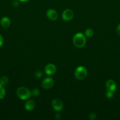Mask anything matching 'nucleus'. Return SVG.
I'll list each match as a JSON object with an SVG mask.
<instances>
[{"label": "nucleus", "mask_w": 120, "mask_h": 120, "mask_svg": "<svg viewBox=\"0 0 120 120\" xmlns=\"http://www.w3.org/2000/svg\"><path fill=\"white\" fill-rule=\"evenodd\" d=\"M72 42L74 46L78 48H82L85 45L87 39L85 35L82 33H77L75 34L72 38Z\"/></svg>", "instance_id": "obj_1"}, {"label": "nucleus", "mask_w": 120, "mask_h": 120, "mask_svg": "<svg viewBox=\"0 0 120 120\" xmlns=\"http://www.w3.org/2000/svg\"><path fill=\"white\" fill-rule=\"evenodd\" d=\"M40 90H39L38 89H36V88L34 89L31 91V94L33 96H34V97H38V96L40 95Z\"/></svg>", "instance_id": "obj_15"}, {"label": "nucleus", "mask_w": 120, "mask_h": 120, "mask_svg": "<svg viewBox=\"0 0 120 120\" xmlns=\"http://www.w3.org/2000/svg\"><path fill=\"white\" fill-rule=\"evenodd\" d=\"M3 43H4L3 37H2V35L0 34V47H1L2 45H3Z\"/></svg>", "instance_id": "obj_20"}, {"label": "nucleus", "mask_w": 120, "mask_h": 120, "mask_svg": "<svg viewBox=\"0 0 120 120\" xmlns=\"http://www.w3.org/2000/svg\"><path fill=\"white\" fill-rule=\"evenodd\" d=\"M1 25L2 28H5V29L9 28V26L11 25L10 19L9 18L7 17V16L3 17L1 19Z\"/></svg>", "instance_id": "obj_10"}, {"label": "nucleus", "mask_w": 120, "mask_h": 120, "mask_svg": "<svg viewBox=\"0 0 120 120\" xmlns=\"http://www.w3.org/2000/svg\"><path fill=\"white\" fill-rule=\"evenodd\" d=\"M35 102L33 100H29L27 101L25 104V109L27 111H32L35 108Z\"/></svg>", "instance_id": "obj_11"}, {"label": "nucleus", "mask_w": 120, "mask_h": 120, "mask_svg": "<svg viewBox=\"0 0 120 120\" xmlns=\"http://www.w3.org/2000/svg\"><path fill=\"white\" fill-rule=\"evenodd\" d=\"M47 16L49 19L51 20L52 21H56L58 18V14L57 12L53 9H49L47 11Z\"/></svg>", "instance_id": "obj_9"}, {"label": "nucleus", "mask_w": 120, "mask_h": 120, "mask_svg": "<svg viewBox=\"0 0 120 120\" xmlns=\"http://www.w3.org/2000/svg\"><path fill=\"white\" fill-rule=\"evenodd\" d=\"M16 96L21 100H27L31 96V91L25 87H21L16 90Z\"/></svg>", "instance_id": "obj_2"}, {"label": "nucleus", "mask_w": 120, "mask_h": 120, "mask_svg": "<svg viewBox=\"0 0 120 120\" xmlns=\"http://www.w3.org/2000/svg\"><path fill=\"white\" fill-rule=\"evenodd\" d=\"M6 95V91L4 86L0 84V100L2 99L5 97Z\"/></svg>", "instance_id": "obj_12"}, {"label": "nucleus", "mask_w": 120, "mask_h": 120, "mask_svg": "<svg viewBox=\"0 0 120 120\" xmlns=\"http://www.w3.org/2000/svg\"><path fill=\"white\" fill-rule=\"evenodd\" d=\"M20 1H21V2H27V1H29V0H19Z\"/></svg>", "instance_id": "obj_22"}, {"label": "nucleus", "mask_w": 120, "mask_h": 120, "mask_svg": "<svg viewBox=\"0 0 120 120\" xmlns=\"http://www.w3.org/2000/svg\"><path fill=\"white\" fill-rule=\"evenodd\" d=\"M84 34L85 35V36H87V37L91 38L93 36V35H94V31H93L92 29H91V28H88V29H87L85 30Z\"/></svg>", "instance_id": "obj_13"}, {"label": "nucleus", "mask_w": 120, "mask_h": 120, "mask_svg": "<svg viewBox=\"0 0 120 120\" xmlns=\"http://www.w3.org/2000/svg\"><path fill=\"white\" fill-rule=\"evenodd\" d=\"M56 71V67L52 63H49L45 67V73L47 75H52Z\"/></svg>", "instance_id": "obj_7"}, {"label": "nucleus", "mask_w": 120, "mask_h": 120, "mask_svg": "<svg viewBox=\"0 0 120 120\" xmlns=\"http://www.w3.org/2000/svg\"><path fill=\"white\" fill-rule=\"evenodd\" d=\"M42 76H43V73L41 70H38L35 72V76L37 78H41V77H42Z\"/></svg>", "instance_id": "obj_16"}, {"label": "nucleus", "mask_w": 120, "mask_h": 120, "mask_svg": "<svg viewBox=\"0 0 120 120\" xmlns=\"http://www.w3.org/2000/svg\"><path fill=\"white\" fill-rule=\"evenodd\" d=\"M105 96L107 97V98H112L113 96H114V92H112V91H107L105 94Z\"/></svg>", "instance_id": "obj_17"}, {"label": "nucleus", "mask_w": 120, "mask_h": 120, "mask_svg": "<svg viewBox=\"0 0 120 120\" xmlns=\"http://www.w3.org/2000/svg\"><path fill=\"white\" fill-rule=\"evenodd\" d=\"M8 82H9V80L7 76H3L0 79V84H2V86L7 85Z\"/></svg>", "instance_id": "obj_14"}, {"label": "nucleus", "mask_w": 120, "mask_h": 120, "mask_svg": "<svg viewBox=\"0 0 120 120\" xmlns=\"http://www.w3.org/2000/svg\"><path fill=\"white\" fill-rule=\"evenodd\" d=\"M105 88L107 91L114 92L116 89V84L113 80H108L105 83Z\"/></svg>", "instance_id": "obj_8"}, {"label": "nucleus", "mask_w": 120, "mask_h": 120, "mask_svg": "<svg viewBox=\"0 0 120 120\" xmlns=\"http://www.w3.org/2000/svg\"><path fill=\"white\" fill-rule=\"evenodd\" d=\"M87 75H88V70L87 68L82 66L76 68L74 71L75 78L79 80H82L85 79Z\"/></svg>", "instance_id": "obj_3"}, {"label": "nucleus", "mask_w": 120, "mask_h": 120, "mask_svg": "<svg viewBox=\"0 0 120 120\" xmlns=\"http://www.w3.org/2000/svg\"><path fill=\"white\" fill-rule=\"evenodd\" d=\"M19 5H20V3H19V2L18 1H14L12 2V5L14 7H15V8H16V7H17L18 6H19Z\"/></svg>", "instance_id": "obj_19"}, {"label": "nucleus", "mask_w": 120, "mask_h": 120, "mask_svg": "<svg viewBox=\"0 0 120 120\" xmlns=\"http://www.w3.org/2000/svg\"><path fill=\"white\" fill-rule=\"evenodd\" d=\"M54 80L51 77H46L42 80L41 83V86L44 89H51L54 86Z\"/></svg>", "instance_id": "obj_4"}, {"label": "nucleus", "mask_w": 120, "mask_h": 120, "mask_svg": "<svg viewBox=\"0 0 120 120\" xmlns=\"http://www.w3.org/2000/svg\"><path fill=\"white\" fill-rule=\"evenodd\" d=\"M74 12L70 9H67L63 11L62 14V18L64 21L68 22L72 19L74 18Z\"/></svg>", "instance_id": "obj_5"}, {"label": "nucleus", "mask_w": 120, "mask_h": 120, "mask_svg": "<svg viewBox=\"0 0 120 120\" xmlns=\"http://www.w3.org/2000/svg\"><path fill=\"white\" fill-rule=\"evenodd\" d=\"M52 106L54 110L56 111H61L64 108V104L61 100L58 98L53 100L52 101Z\"/></svg>", "instance_id": "obj_6"}, {"label": "nucleus", "mask_w": 120, "mask_h": 120, "mask_svg": "<svg viewBox=\"0 0 120 120\" xmlns=\"http://www.w3.org/2000/svg\"><path fill=\"white\" fill-rule=\"evenodd\" d=\"M89 119L91 120H95L96 118V115L95 114V113H94V112H92V113H91L89 115Z\"/></svg>", "instance_id": "obj_18"}, {"label": "nucleus", "mask_w": 120, "mask_h": 120, "mask_svg": "<svg viewBox=\"0 0 120 120\" xmlns=\"http://www.w3.org/2000/svg\"><path fill=\"white\" fill-rule=\"evenodd\" d=\"M116 33H117L118 35L119 36H120V23L117 26V28H116Z\"/></svg>", "instance_id": "obj_21"}]
</instances>
